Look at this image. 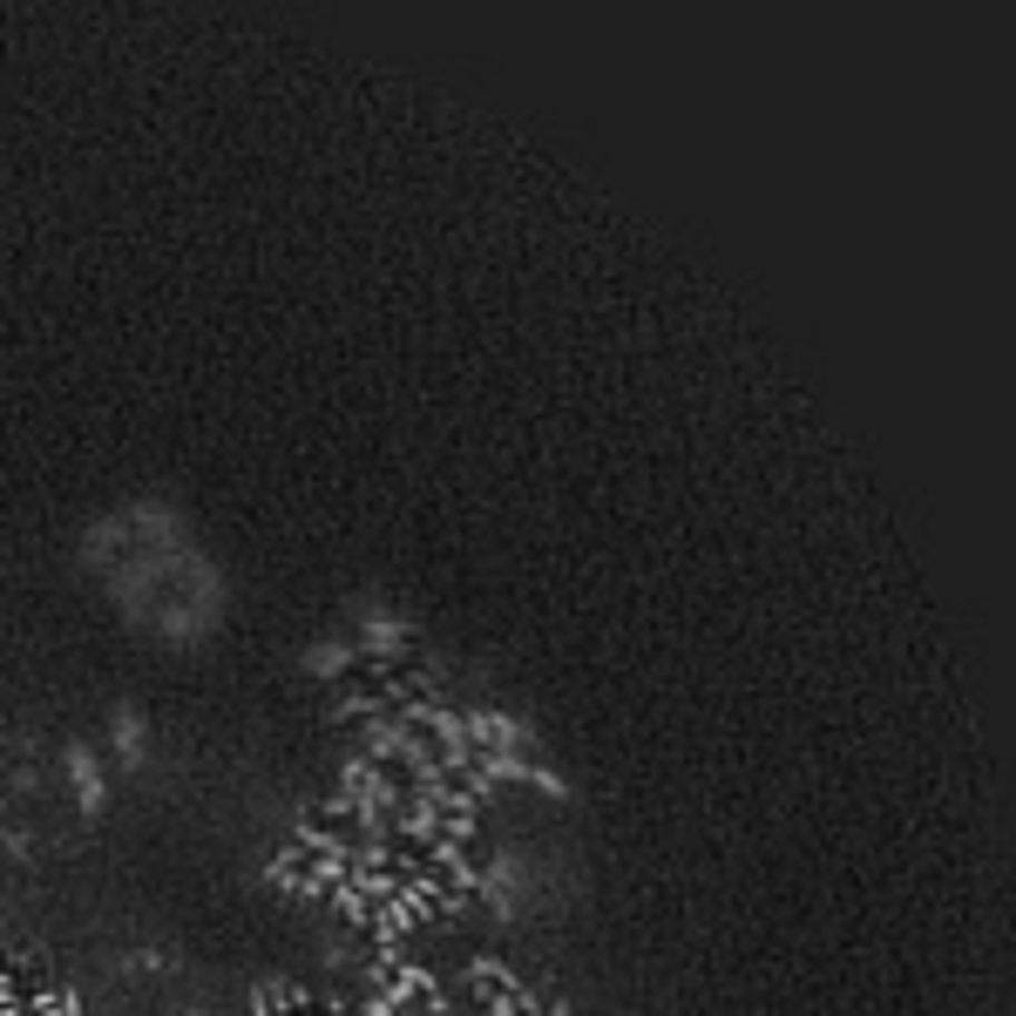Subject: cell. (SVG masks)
Returning <instances> with one entry per match:
<instances>
[{"instance_id": "6da1fadb", "label": "cell", "mask_w": 1016, "mask_h": 1016, "mask_svg": "<svg viewBox=\"0 0 1016 1016\" xmlns=\"http://www.w3.org/2000/svg\"><path fill=\"white\" fill-rule=\"evenodd\" d=\"M61 766H68V780H75L81 813H102V800H109V787H102V759H96L89 745H68V752H61Z\"/></svg>"}, {"instance_id": "7a4b0ae2", "label": "cell", "mask_w": 1016, "mask_h": 1016, "mask_svg": "<svg viewBox=\"0 0 1016 1016\" xmlns=\"http://www.w3.org/2000/svg\"><path fill=\"white\" fill-rule=\"evenodd\" d=\"M353 657H360V644H312V651H305V671H312V677H339V671H353Z\"/></svg>"}, {"instance_id": "3957f363", "label": "cell", "mask_w": 1016, "mask_h": 1016, "mask_svg": "<svg viewBox=\"0 0 1016 1016\" xmlns=\"http://www.w3.org/2000/svg\"><path fill=\"white\" fill-rule=\"evenodd\" d=\"M116 752H123V759H129V766H136V759H143V719H136V712H129V705H123V712H116Z\"/></svg>"}, {"instance_id": "277c9868", "label": "cell", "mask_w": 1016, "mask_h": 1016, "mask_svg": "<svg viewBox=\"0 0 1016 1016\" xmlns=\"http://www.w3.org/2000/svg\"><path fill=\"white\" fill-rule=\"evenodd\" d=\"M184 1016H204V1009H184Z\"/></svg>"}]
</instances>
